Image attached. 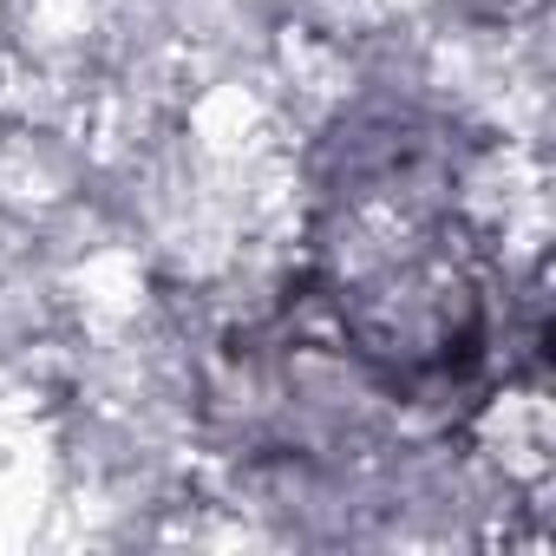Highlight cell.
<instances>
[{
  "mask_svg": "<svg viewBox=\"0 0 556 556\" xmlns=\"http://www.w3.org/2000/svg\"><path fill=\"white\" fill-rule=\"evenodd\" d=\"M458 177L439 131L393 125L348 138V170L321 190V295L400 400L458 393L497 341V275Z\"/></svg>",
  "mask_w": 556,
  "mask_h": 556,
  "instance_id": "cell-1",
  "label": "cell"
}]
</instances>
